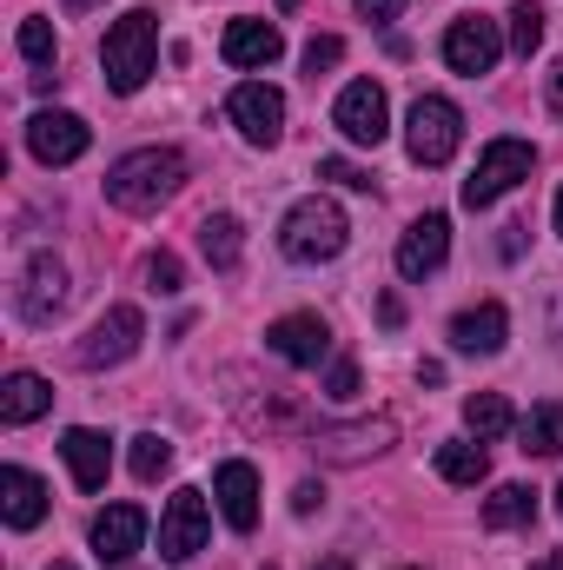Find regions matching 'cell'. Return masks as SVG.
I'll return each instance as SVG.
<instances>
[{"label":"cell","mask_w":563,"mask_h":570,"mask_svg":"<svg viewBox=\"0 0 563 570\" xmlns=\"http://www.w3.org/2000/svg\"><path fill=\"white\" fill-rule=\"evenodd\" d=\"M60 458H67V471H73L80 491H107V471H113V438H107V431L73 425L60 438Z\"/></svg>","instance_id":"5bb4252c"},{"label":"cell","mask_w":563,"mask_h":570,"mask_svg":"<svg viewBox=\"0 0 563 570\" xmlns=\"http://www.w3.org/2000/svg\"><path fill=\"white\" fill-rule=\"evenodd\" d=\"M378 318H385V325H405V298H398V292H385V298H378Z\"/></svg>","instance_id":"d590c367"},{"label":"cell","mask_w":563,"mask_h":570,"mask_svg":"<svg viewBox=\"0 0 563 570\" xmlns=\"http://www.w3.org/2000/svg\"><path fill=\"white\" fill-rule=\"evenodd\" d=\"M226 114H233V127H239L253 146H279V134H285V94H279V87L246 80V87H233Z\"/></svg>","instance_id":"9c48e42d"},{"label":"cell","mask_w":563,"mask_h":570,"mask_svg":"<svg viewBox=\"0 0 563 570\" xmlns=\"http://www.w3.org/2000/svg\"><path fill=\"white\" fill-rule=\"evenodd\" d=\"M179 186H186V159L172 146H140V153L107 166V199L120 213H159Z\"/></svg>","instance_id":"6da1fadb"},{"label":"cell","mask_w":563,"mask_h":570,"mask_svg":"<svg viewBox=\"0 0 563 570\" xmlns=\"http://www.w3.org/2000/svg\"><path fill=\"white\" fill-rule=\"evenodd\" d=\"M557 518H563V484H557Z\"/></svg>","instance_id":"ee69618b"},{"label":"cell","mask_w":563,"mask_h":570,"mask_svg":"<svg viewBox=\"0 0 563 570\" xmlns=\"http://www.w3.org/2000/svg\"><path fill=\"white\" fill-rule=\"evenodd\" d=\"M298 7H305V0H279V13H298Z\"/></svg>","instance_id":"b9f144b4"},{"label":"cell","mask_w":563,"mask_h":570,"mask_svg":"<svg viewBox=\"0 0 563 570\" xmlns=\"http://www.w3.org/2000/svg\"><path fill=\"white\" fill-rule=\"evenodd\" d=\"M100 67H107V87L113 94H140L146 73L159 67V20L134 7V13H120L113 27H107V40H100Z\"/></svg>","instance_id":"7a4b0ae2"},{"label":"cell","mask_w":563,"mask_h":570,"mask_svg":"<svg viewBox=\"0 0 563 570\" xmlns=\"http://www.w3.org/2000/svg\"><path fill=\"white\" fill-rule=\"evenodd\" d=\"M437 478H444V484H484V478H491L484 444H437Z\"/></svg>","instance_id":"d4e9b609"},{"label":"cell","mask_w":563,"mask_h":570,"mask_svg":"<svg viewBox=\"0 0 563 570\" xmlns=\"http://www.w3.org/2000/svg\"><path fill=\"white\" fill-rule=\"evenodd\" d=\"M127 464H134V478H140V484H159V478L172 471V444H166L159 431H140V438H134V458H127Z\"/></svg>","instance_id":"4316f807"},{"label":"cell","mask_w":563,"mask_h":570,"mask_svg":"<svg viewBox=\"0 0 563 570\" xmlns=\"http://www.w3.org/2000/svg\"><path fill=\"white\" fill-rule=\"evenodd\" d=\"M140 338H146V318L134 305H113V312L93 318V332L73 345V358H80L87 372H107V365H127V358L140 352Z\"/></svg>","instance_id":"52a82bcc"},{"label":"cell","mask_w":563,"mask_h":570,"mask_svg":"<svg viewBox=\"0 0 563 570\" xmlns=\"http://www.w3.org/2000/svg\"><path fill=\"white\" fill-rule=\"evenodd\" d=\"M199 253H206L213 273H233V266L246 259V226H239L233 213H206V219H199Z\"/></svg>","instance_id":"44dd1931"},{"label":"cell","mask_w":563,"mask_h":570,"mask_svg":"<svg viewBox=\"0 0 563 570\" xmlns=\"http://www.w3.org/2000/svg\"><path fill=\"white\" fill-rule=\"evenodd\" d=\"M87 146H93V134H87L80 114H53V107H47V114L27 120V153H33L40 166H73Z\"/></svg>","instance_id":"8fae6325"},{"label":"cell","mask_w":563,"mask_h":570,"mask_svg":"<svg viewBox=\"0 0 563 570\" xmlns=\"http://www.w3.org/2000/svg\"><path fill=\"white\" fill-rule=\"evenodd\" d=\"M47 570H73V564H47Z\"/></svg>","instance_id":"f6af8a7d"},{"label":"cell","mask_w":563,"mask_h":570,"mask_svg":"<svg viewBox=\"0 0 563 570\" xmlns=\"http://www.w3.org/2000/svg\"><path fill=\"white\" fill-rule=\"evenodd\" d=\"M504 332H511V312H504L497 298H484V305H471V312L451 318V345H457V352H477V358L504 352Z\"/></svg>","instance_id":"d6986e66"},{"label":"cell","mask_w":563,"mask_h":570,"mask_svg":"<svg viewBox=\"0 0 563 570\" xmlns=\"http://www.w3.org/2000/svg\"><path fill=\"white\" fill-rule=\"evenodd\" d=\"M345 239H352V226H345V213L332 206V199H298L292 213H285L279 226V246L292 266H325V259H338L345 253Z\"/></svg>","instance_id":"3957f363"},{"label":"cell","mask_w":563,"mask_h":570,"mask_svg":"<svg viewBox=\"0 0 563 570\" xmlns=\"http://www.w3.org/2000/svg\"><path fill=\"white\" fill-rule=\"evenodd\" d=\"M213 498H219V518H226L239 538L259 524V471H253L246 458H226V464L213 471Z\"/></svg>","instance_id":"4fadbf2b"},{"label":"cell","mask_w":563,"mask_h":570,"mask_svg":"<svg viewBox=\"0 0 563 570\" xmlns=\"http://www.w3.org/2000/svg\"><path fill=\"white\" fill-rule=\"evenodd\" d=\"M13 47L33 60V67H53V53H60V40H53V27L33 13V20H20V33H13Z\"/></svg>","instance_id":"f1b7e54d"},{"label":"cell","mask_w":563,"mask_h":570,"mask_svg":"<svg viewBox=\"0 0 563 570\" xmlns=\"http://www.w3.org/2000/svg\"><path fill=\"white\" fill-rule=\"evenodd\" d=\"M318 570H352V558H325Z\"/></svg>","instance_id":"ab89813d"},{"label":"cell","mask_w":563,"mask_h":570,"mask_svg":"<svg viewBox=\"0 0 563 570\" xmlns=\"http://www.w3.org/2000/svg\"><path fill=\"white\" fill-rule=\"evenodd\" d=\"M318 179H332V186H352V193H372V166H358V159H318Z\"/></svg>","instance_id":"f546056e"},{"label":"cell","mask_w":563,"mask_h":570,"mask_svg":"<svg viewBox=\"0 0 563 570\" xmlns=\"http://www.w3.org/2000/svg\"><path fill=\"white\" fill-rule=\"evenodd\" d=\"M338 60H345V40H338V33H318V40H305V73H312V80H318V73H332Z\"/></svg>","instance_id":"4dcf8cb0"},{"label":"cell","mask_w":563,"mask_h":570,"mask_svg":"<svg viewBox=\"0 0 563 570\" xmlns=\"http://www.w3.org/2000/svg\"><path fill=\"white\" fill-rule=\"evenodd\" d=\"M266 345L279 352L285 365H325L332 358V325L318 318V312H285V318H273V332H266Z\"/></svg>","instance_id":"7c38bea8"},{"label":"cell","mask_w":563,"mask_h":570,"mask_svg":"<svg viewBox=\"0 0 563 570\" xmlns=\"http://www.w3.org/2000/svg\"><path fill=\"white\" fill-rule=\"evenodd\" d=\"M219 53H226V67H273L285 53V33L273 27V20H233L226 27V40H219Z\"/></svg>","instance_id":"ac0fdd59"},{"label":"cell","mask_w":563,"mask_h":570,"mask_svg":"<svg viewBox=\"0 0 563 570\" xmlns=\"http://www.w3.org/2000/svg\"><path fill=\"white\" fill-rule=\"evenodd\" d=\"M60 7H67V13H87V7H100V0H60Z\"/></svg>","instance_id":"f35d334b"},{"label":"cell","mask_w":563,"mask_h":570,"mask_svg":"<svg viewBox=\"0 0 563 570\" xmlns=\"http://www.w3.org/2000/svg\"><path fill=\"white\" fill-rule=\"evenodd\" d=\"M531 166H537V146L531 140H491L477 153V166H471V179H464V206L471 213H484V206H497L511 186H524L531 179Z\"/></svg>","instance_id":"277c9868"},{"label":"cell","mask_w":563,"mask_h":570,"mask_svg":"<svg viewBox=\"0 0 563 570\" xmlns=\"http://www.w3.org/2000/svg\"><path fill=\"white\" fill-rule=\"evenodd\" d=\"M206 531H213V511H206V491L179 484L159 511V558L166 564H192L206 551Z\"/></svg>","instance_id":"8992f818"},{"label":"cell","mask_w":563,"mask_h":570,"mask_svg":"<svg viewBox=\"0 0 563 570\" xmlns=\"http://www.w3.org/2000/svg\"><path fill=\"white\" fill-rule=\"evenodd\" d=\"M444 253H451V219L444 213H424V219H412V233L398 239V273L405 279H431L444 266Z\"/></svg>","instance_id":"9a60e30c"},{"label":"cell","mask_w":563,"mask_h":570,"mask_svg":"<svg viewBox=\"0 0 563 570\" xmlns=\"http://www.w3.org/2000/svg\"><path fill=\"white\" fill-rule=\"evenodd\" d=\"M551 114H557V120H563V60H557V67H551Z\"/></svg>","instance_id":"74e56055"},{"label":"cell","mask_w":563,"mask_h":570,"mask_svg":"<svg viewBox=\"0 0 563 570\" xmlns=\"http://www.w3.org/2000/svg\"><path fill=\"white\" fill-rule=\"evenodd\" d=\"M0 511H7L13 531H33V524L47 518V484H40L33 471L7 464V471H0Z\"/></svg>","instance_id":"ffe728a7"},{"label":"cell","mask_w":563,"mask_h":570,"mask_svg":"<svg viewBox=\"0 0 563 570\" xmlns=\"http://www.w3.org/2000/svg\"><path fill=\"white\" fill-rule=\"evenodd\" d=\"M497 60H504V27H497V20H457V27L444 33V67H451V73L477 80V73H491Z\"/></svg>","instance_id":"30bf717a"},{"label":"cell","mask_w":563,"mask_h":570,"mask_svg":"<svg viewBox=\"0 0 563 570\" xmlns=\"http://www.w3.org/2000/svg\"><path fill=\"white\" fill-rule=\"evenodd\" d=\"M537 40H544V7L537 0H524V7H511V53H537Z\"/></svg>","instance_id":"83f0119b"},{"label":"cell","mask_w":563,"mask_h":570,"mask_svg":"<svg viewBox=\"0 0 563 570\" xmlns=\"http://www.w3.org/2000/svg\"><path fill=\"white\" fill-rule=\"evenodd\" d=\"M60 305H67V266H60L53 253H40V259L27 266V279H20V318H27V325H53Z\"/></svg>","instance_id":"e0dca14e"},{"label":"cell","mask_w":563,"mask_h":570,"mask_svg":"<svg viewBox=\"0 0 563 570\" xmlns=\"http://www.w3.org/2000/svg\"><path fill=\"white\" fill-rule=\"evenodd\" d=\"M332 127L345 134L352 146H378L392 134V107H385V87L378 80H352L332 107Z\"/></svg>","instance_id":"ba28073f"},{"label":"cell","mask_w":563,"mask_h":570,"mask_svg":"<svg viewBox=\"0 0 563 570\" xmlns=\"http://www.w3.org/2000/svg\"><path fill=\"white\" fill-rule=\"evenodd\" d=\"M179 279H186V273H179L172 253H152V259H146V285H152V292H179Z\"/></svg>","instance_id":"1f68e13d"},{"label":"cell","mask_w":563,"mask_h":570,"mask_svg":"<svg viewBox=\"0 0 563 570\" xmlns=\"http://www.w3.org/2000/svg\"><path fill=\"white\" fill-rule=\"evenodd\" d=\"M517 438L531 458H557L563 451V405H537L531 419H517Z\"/></svg>","instance_id":"484cf974"},{"label":"cell","mask_w":563,"mask_h":570,"mask_svg":"<svg viewBox=\"0 0 563 570\" xmlns=\"http://www.w3.org/2000/svg\"><path fill=\"white\" fill-rule=\"evenodd\" d=\"M325 399H338V405H345V399H358V365H352V358H338V365H332Z\"/></svg>","instance_id":"d6a6232c"},{"label":"cell","mask_w":563,"mask_h":570,"mask_svg":"<svg viewBox=\"0 0 563 570\" xmlns=\"http://www.w3.org/2000/svg\"><path fill=\"white\" fill-rule=\"evenodd\" d=\"M464 425H471V438H477V444H491V438L517 431V412H511V399L477 392V399H464Z\"/></svg>","instance_id":"cb8c5ba5"},{"label":"cell","mask_w":563,"mask_h":570,"mask_svg":"<svg viewBox=\"0 0 563 570\" xmlns=\"http://www.w3.org/2000/svg\"><path fill=\"white\" fill-rule=\"evenodd\" d=\"M497 253H504V259H517V253H524V226H504V239H497Z\"/></svg>","instance_id":"8d00e7d4"},{"label":"cell","mask_w":563,"mask_h":570,"mask_svg":"<svg viewBox=\"0 0 563 570\" xmlns=\"http://www.w3.org/2000/svg\"><path fill=\"white\" fill-rule=\"evenodd\" d=\"M537 518V491L531 484H497L491 498H484V524L491 531H517V524H531Z\"/></svg>","instance_id":"603a6c76"},{"label":"cell","mask_w":563,"mask_h":570,"mask_svg":"<svg viewBox=\"0 0 563 570\" xmlns=\"http://www.w3.org/2000/svg\"><path fill=\"white\" fill-rule=\"evenodd\" d=\"M318 504H325V484H312V478H305V484L292 491V511H298V518H312Z\"/></svg>","instance_id":"836d02e7"},{"label":"cell","mask_w":563,"mask_h":570,"mask_svg":"<svg viewBox=\"0 0 563 570\" xmlns=\"http://www.w3.org/2000/svg\"><path fill=\"white\" fill-rule=\"evenodd\" d=\"M557 239H563V193H557Z\"/></svg>","instance_id":"7bdbcfd3"},{"label":"cell","mask_w":563,"mask_h":570,"mask_svg":"<svg viewBox=\"0 0 563 570\" xmlns=\"http://www.w3.org/2000/svg\"><path fill=\"white\" fill-rule=\"evenodd\" d=\"M140 544H146V511L140 504H107V511L93 518V558H100V564H127Z\"/></svg>","instance_id":"2e32d148"},{"label":"cell","mask_w":563,"mask_h":570,"mask_svg":"<svg viewBox=\"0 0 563 570\" xmlns=\"http://www.w3.org/2000/svg\"><path fill=\"white\" fill-rule=\"evenodd\" d=\"M531 570H563V558H537V564H531Z\"/></svg>","instance_id":"60d3db41"},{"label":"cell","mask_w":563,"mask_h":570,"mask_svg":"<svg viewBox=\"0 0 563 570\" xmlns=\"http://www.w3.org/2000/svg\"><path fill=\"white\" fill-rule=\"evenodd\" d=\"M358 13H365V20H378V27H392V20L405 13V0H358Z\"/></svg>","instance_id":"e575fe53"},{"label":"cell","mask_w":563,"mask_h":570,"mask_svg":"<svg viewBox=\"0 0 563 570\" xmlns=\"http://www.w3.org/2000/svg\"><path fill=\"white\" fill-rule=\"evenodd\" d=\"M47 405H53V385H47L40 372H13V379L0 385V419H7V425H33Z\"/></svg>","instance_id":"7402d4cb"},{"label":"cell","mask_w":563,"mask_h":570,"mask_svg":"<svg viewBox=\"0 0 563 570\" xmlns=\"http://www.w3.org/2000/svg\"><path fill=\"white\" fill-rule=\"evenodd\" d=\"M457 140H464V114L444 94H418L412 100V120H405V153L418 166H444L457 153Z\"/></svg>","instance_id":"5b68a950"}]
</instances>
